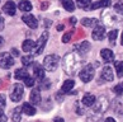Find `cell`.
Returning a JSON list of instances; mask_svg holds the SVG:
<instances>
[{"mask_svg": "<svg viewBox=\"0 0 123 122\" xmlns=\"http://www.w3.org/2000/svg\"><path fill=\"white\" fill-rule=\"evenodd\" d=\"M116 71H117L118 78H123V61L116 62Z\"/></svg>", "mask_w": 123, "mask_h": 122, "instance_id": "26", "label": "cell"}, {"mask_svg": "<svg viewBox=\"0 0 123 122\" xmlns=\"http://www.w3.org/2000/svg\"><path fill=\"white\" fill-rule=\"evenodd\" d=\"M102 79L104 81H113L114 79V74H113V69L109 66H105L102 71Z\"/></svg>", "mask_w": 123, "mask_h": 122, "instance_id": "11", "label": "cell"}, {"mask_svg": "<svg viewBox=\"0 0 123 122\" xmlns=\"http://www.w3.org/2000/svg\"><path fill=\"white\" fill-rule=\"evenodd\" d=\"M14 65V58L9 52H1L0 53V67L1 69H10Z\"/></svg>", "mask_w": 123, "mask_h": 122, "instance_id": "6", "label": "cell"}, {"mask_svg": "<svg viewBox=\"0 0 123 122\" xmlns=\"http://www.w3.org/2000/svg\"><path fill=\"white\" fill-rule=\"evenodd\" d=\"M94 74H95L94 66L89 64V65H85L83 69L80 70L79 78L81 79V81H84V83H89V81L94 78Z\"/></svg>", "mask_w": 123, "mask_h": 122, "instance_id": "3", "label": "cell"}, {"mask_svg": "<svg viewBox=\"0 0 123 122\" xmlns=\"http://www.w3.org/2000/svg\"><path fill=\"white\" fill-rule=\"evenodd\" d=\"M24 81V84H25V87H28V88H32V87H34V79L32 78V76H27V78L23 80Z\"/></svg>", "mask_w": 123, "mask_h": 122, "instance_id": "30", "label": "cell"}, {"mask_svg": "<svg viewBox=\"0 0 123 122\" xmlns=\"http://www.w3.org/2000/svg\"><path fill=\"white\" fill-rule=\"evenodd\" d=\"M108 104H109V102H108L107 97H100L98 101L95 99L94 104L92 107L94 108V111L97 112V113H104L108 108Z\"/></svg>", "mask_w": 123, "mask_h": 122, "instance_id": "5", "label": "cell"}, {"mask_svg": "<svg viewBox=\"0 0 123 122\" xmlns=\"http://www.w3.org/2000/svg\"><path fill=\"white\" fill-rule=\"evenodd\" d=\"M111 4H112L111 0H99V1L90 5L89 10H95V9H98V8H108V6H111Z\"/></svg>", "mask_w": 123, "mask_h": 122, "instance_id": "13", "label": "cell"}, {"mask_svg": "<svg viewBox=\"0 0 123 122\" xmlns=\"http://www.w3.org/2000/svg\"><path fill=\"white\" fill-rule=\"evenodd\" d=\"M121 45L123 46V33H122V37H121Z\"/></svg>", "mask_w": 123, "mask_h": 122, "instance_id": "42", "label": "cell"}, {"mask_svg": "<svg viewBox=\"0 0 123 122\" xmlns=\"http://www.w3.org/2000/svg\"><path fill=\"white\" fill-rule=\"evenodd\" d=\"M95 99H97V98H95L93 94L88 93V94H85V96L83 97V101H81V103H83L84 106H86V107H92V106L94 104Z\"/></svg>", "mask_w": 123, "mask_h": 122, "instance_id": "16", "label": "cell"}, {"mask_svg": "<svg viewBox=\"0 0 123 122\" xmlns=\"http://www.w3.org/2000/svg\"><path fill=\"white\" fill-rule=\"evenodd\" d=\"M62 6L65 8V10L67 12H74L75 10V3L72 0H61Z\"/></svg>", "mask_w": 123, "mask_h": 122, "instance_id": "22", "label": "cell"}, {"mask_svg": "<svg viewBox=\"0 0 123 122\" xmlns=\"http://www.w3.org/2000/svg\"><path fill=\"white\" fill-rule=\"evenodd\" d=\"M3 41H4V39H3V37H0V47L3 46Z\"/></svg>", "mask_w": 123, "mask_h": 122, "instance_id": "41", "label": "cell"}, {"mask_svg": "<svg viewBox=\"0 0 123 122\" xmlns=\"http://www.w3.org/2000/svg\"><path fill=\"white\" fill-rule=\"evenodd\" d=\"M113 92H114L117 96H122V94H123V83L116 85V87L113 88Z\"/></svg>", "mask_w": 123, "mask_h": 122, "instance_id": "31", "label": "cell"}, {"mask_svg": "<svg viewBox=\"0 0 123 122\" xmlns=\"http://www.w3.org/2000/svg\"><path fill=\"white\" fill-rule=\"evenodd\" d=\"M28 75H29V74H28V71H27L25 69H18V70H15V75H14V76H15V79L23 81Z\"/></svg>", "mask_w": 123, "mask_h": 122, "instance_id": "24", "label": "cell"}, {"mask_svg": "<svg viewBox=\"0 0 123 122\" xmlns=\"http://www.w3.org/2000/svg\"><path fill=\"white\" fill-rule=\"evenodd\" d=\"M15 10H17V6L13 1H6L3 6V12L8 15H10V17L15 14Z\"/></svg>", "mask_w": 123, "mask_h": 122, "instance_id": "12", "label": "cell"}, {"mask_svg": "<svg viewBox=\"0 0 123 122\" xmlns=\"http://www.w3.org/2000/svg\"><path fill=\"white\" fill-rule=\"evenodd\" d=\"M12 52H13V55H14V56H18V55H19V52H18V50H17V48H13V50H12Z\"/></svg>", "mask_w": 123, "mask_h": 122, "instance_id": "37", "label": "cell"}, {"mask_svg": "<svg viewBox=\"0 0 123 122\" xmlns=\"http://www.w3.org/2000/svg\"><path fill=\"white\" fill-rule=\"evenodd\" d=\"M100 56H102L104 62H112L114 60V53H113V51L109 48H103L102 51H100Z\"/></svg>", "mask_w": 123, "mask_h": 122, "instance_id": "10", "label": "cell"}, {"mask_svg": "<svg viewBox=\"0 0 123 122\" xmlns=\"http://www.w3.org/2000/svg\"><path fill=\"white\" fill-rule=\"evenodd\" d=\"M74 85H75V81L74 80H71V79H69V80H66L65 83L62 84V88H61V92L62 93H69L70 90L74 88Z\"/></svg>", "mask_w": 123, "mask_h": 122, "instance_id": "19", "label": "cell"}, {"mask_svg": "<svg viewBox=\"0 0 123 122\" xmlns=\"http://www.w3.org/2000/svg\"><path fill=\"white\" fill-rule=\"evenodd\" d=\"M58 64H60V57L57 55H48L44 57L43 61V67L47 71H55L57 69Z\"/></svg>", "mask_w": 123, "mask_h": 122, "instance_id": "2", "label": "cell"}, {"mask_svg": "<svg viewBox=\"0 0 123 122\" xmlns=\"http://www.w3.org/2000/svg\"><path fill=\"white\" fill-rule=\"evenodd\" d=\"M57 29H58V31H61V29H63V26H61V24H60V26H57Z\"/></svg>", "mask_w": 123, "mask_h": 122, "instance_id": "40", "label": "cell"}, {"mask_svg": "<svg viewBox=\"0 0 123 122\" xmlns=\"http://www.w3.org/2000/svg\"><path fill=\"white\" fill-rule=\"evenodd\" d=\"M24 96V88L23 85L19 84V83H15L12 88V92H10V99L13 102H19Z\"/></svg>", "mask_w": 123, "mask_h": 122, "instance_id": "4", "label": "cell"}, {"mask_svg": "<svg viewBox=\"0 0 123 122\" xmlns=\"http://www.w3.org/2000/svg\"><path fill=\"white\" fill-rule=\"evenodd\" d=\"M47 39H48V32H43L42 36L38 38V41L36 42V47H34V53L36 55H41L43 51V48L44 46H46V43H47Z\"/></svg>", "mask_w": 123, "mask_h": 122, "instance_id": "7", "label": "cell"}, {"mask_svg": "<svg viewBox=\"0 0 123 122\" xmlns=\"http://www.w3.org/2000/svg\"><path fill=\"white\" fill-rule=\"evenodd\" d=\"M29 99L32 102V104L37 106L41 103V93H39V89H33L31 92V96H29Z\"/></svg>", "mask_w": 123, "mask_h": 122, "instance_id": "14", "label": "cell"}, {"mask_svg": "<svg viewBox=\"0 0 123 122\" xmlns=\"http://www.w3.org/2000/svg\"><path fill=\"white\" fill-rule=\"evenodd\" d=\"M4 29V18L1 15V13H0V31Z\"/></svg>", "mask_w": 123, "mask_h": 122, "instance_id": "36", "label": "cell"}, {"mask_svg": "<svg viewBox=\"0 0 123 122\" xmlns=\"http://www.w3.org/2000/svg\"><path fill=\"white\" fill-rule=\"evenodd\" d=\"M22 20H23L24 23L28 26L29 28H32V29H36L38 27L37 18H36L34 15H32V14H24L23 17H22Z\"/></svg>", "mask_w": 123, "mask_h": 122, "instance_id": "8", "label": "cell"}, {"mask_svg": "<svg viewBox=\"0 0 123 122\" xmlns=\"http://www.w3.org/2000/svg\"><path fill=\"white\" fill-rule=\"evenodd\" d=\"M22 112H24L27 116H34L36 115V108L32 106V103H23V106H22Z\"/></svg>", "mask_w": 123, "mask_h": 122, "instance_id": "15", "label": "cell"}, {"mask_svg": "<svg viewBox=\"0 0 123 122\" xmlns=\"http://www.w3.org/2000/svg\"><path fill=\"white\" fill-rule=\"evenodd\" d=\"M117 36H118V31H117V29H113V31H111V32H109L108 38H109V42H111V45H114Z\"/></svg>", "mask_w": 123, "mask_h": 122, "instance_id": "28", "label": "cell"}, {"mask_svg": "<svg viewBox=\"0 0 123 122\" xmlns=\"http://www.w3.org/2000/svg\"><path fill=\"white\" fill-rule=\"evenodd\" d=\"M107 121H108V122H112V121L114 122V118H112V117H108V118H107Z\"/></svg>", "mask_w": 123, "mask_h": 122, "instance_id": "39", "label": "cell"}, {"mask_svg": "<svg viewBox=\"0 0 123 122\" xmlns=\"http://www.w3.org/2000/svg\"><path fill=\"white\" fill-rule=\"evenodd\" d=\"M70 38H71V33H66V34L62 37V42H63V43H69V42H70Z\"/></svg>", "mask_w": 123, "mask_h": 122, "instance_id": "34", "label": "cell"}, {"mask_svg": "<svg viewBox=\"0 0 123 122\" xmlns=\"http://www.w3.org/2000/svg\"><path fill=\"white\" fill-rule=\"evenodd\" d=\"M8 120V117L4 115V112H3V109H1V107H0V121H6Z\"/></svg>", "mask_w": 123, "mask_h": 122, "instance_id": "35", "label": "cell"}, {"mask_svg": "<svg viewBox=\"0 0 123 122\" xmlns=\"http://www.w3.org/2000/svg\"><path fill=\"white\" fill-rule=\"evenodd\" d=\"M34 47H36V42L32 39H25L23 42V45H22V48H23V51H25V52L33 51Z\"/></svg>", "mask_w": 123, "mask_h": 122, "instance_id": "17", "label": "cell"}, {"mask_svg": "<svg viewBox=\"0 0 123 122\" xmlns=\"http://www.w3.org/2000/svg\"><path fill=\"white\" fill-rule=\"evenodd\" d=\"M76 48L79 50V53H80V55H86V53H88V51L90 50V43L86 42V41H84V42L81 43L80 46H77Z\"/></svg>", "mask_w": 123, "mask_h": 122, "instance_id": "23", "label": "cell"}, {"mask_svg": "<svg viewBox=\"0 0 123 122\" xmlns=\"http://www.w3.org/2000/svg\"><path fill=\"white\" fill-rule=\"evenodd\" d=\"M62 67L67 75H74L80 67V56L79 53L70 52L63 57L62 60Z\"/></svg>", "mask_w": 123, "mask_h": 122, "instance_id": "1", "label": "cell"}, {"mask_svg": "<svg viewBox=\"0 0 123 122\" xmlns=\"http://www.w3.org/2000/svg\"><path fill=\"white\" fill-rule=\"evenodd\" d=\"M22 64H23L25 67L31 66L32 64H33V56H23L22 57Z\"/></svg>", "mask_w": 123, "mask_h": 122, "instance_id": "29", "label": "cell"}, {"mask_svg": "<svg viewBox=\"0 0 123 122\" xmlns=\"http://www.w3.org/2000/svg\"><path fill=\"white\" fill-rule=\"evenodd\" d=\"M92 36H93V39L94 41H102L104 37H105V28L102 27V26H97L94 28Z\"/></svg>", "mask_w": 123, "mask_h": 122, "instance_id": "9", "label": "cell"}, {"mask_svg": "<svg viewBox=\"0 0 123 122\" xmlns=\"http://www.w3.org/2000/svg\"><path fill=\"white\" fill-rule=\"evenodd\" d=\"M22 107H17L14 111H13V120L14 121H20L22 120Z\"/></svg>", "mask_w": 123, "mask_h": 122, "instance_id": "27", "label": "cell"}, {"mask_svg": "<svg viewBox=\"0 0 123 122\" xmlns=\"http://www.w3.org/2000/svg\"><path fill=\"white\" fill-rule=\"evenodd\" d=\"M5 104H6V102H5V96H4V94H0V107L4 108V107H5Z\"/></svg>", "mask_w": 123, "mask_h": 122, "instance_id": "33", "label": "cell"}, {"mask_svg": "<svg viewBox=\"0 0 123 122\" xmlns=\"http://www.w3.org/2000/svg\"><path fill=\"white\" fill-rule=\"evenodd\" d=\"M81 23H83V26H85V27L93 28V27L98 26V19H95V18H84V19L81 20Z\"/></svg>", "mask_w": 123, "mask_h": 122, "instance_id": "20", "label": "cell"}, {"mask_svg": "<svg viewBox=\"0 0 123 122\" xmlns=\"http://www.w3.org/2000/svg\"><path fill=\"white\" fill-rule=\"evenodd\" d=\"M76 5L80 9H85V10H89L90 5H92V0H76Z\"/></svg>", "mask_w": 123, "mask_h": 122, "instance_id": "25", "label": "cell"}, {"mask_svg": "<svg viewBox=\"0 0 123 122\" xmlns=\"http://www.w3.org/2000/svg\"><path fill=\"white\" fill-rule=\"evenodd\" d=\"M114 10L117 12V13H123V0H119L118 3H116L114 4Z\"/></svg>", "mask_w": 123, "mask_h": 122, "instance_id": "32", "label": "cell"}, {"mask_svg": "<svg viewBox=\"0 0 123 122\" xmlns=\"http://www.w3.org/2000/svg\"><path fill=\"white\" fill-rule=\"evenodd\" d=\"M34 75H36V78H37L38 80L42 81L44 79V67H42L41 65H37L34 67Z\"/></svg>", "mask_w": 123, "mask_h": 122, "instance_id": "21", "label": "cell"}, {"mask_svg": "<svg viewBox=\"0 0 123 122\" xmlns=\"http://www.w3.org/2000/svg\"><path fill=\"white\" fill-rule=\"evenodd\" d=\"M69 20H70V23H72V24H75V23H76V18H70Z\"/></svg>", "mask_w": 123, "mask_h": 122, "instance_id": "38", "label": "cell"}, {"mask_svg": "<svg viewBox=\"0 0 123 122\" xmlns=\"http://www.w3.org/2000/svg\"><path fill=\"white\" fill-rule=\"evenodd\" d=\"M18 8H19L22 12L28 13V12L32 10V4L28 1V0H20L19 4H18Z\"/></svg>", "mask_w": 123, "mask_h": 122, "instance_id": "18", "label": "cell"}]
</instances>
